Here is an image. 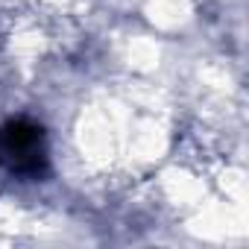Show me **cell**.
Instances as JSON below:
<instances>
[{"mask_svg": "<svg viewBox=\"0 0 249 249\" xmlns=\"http://www.w3.org/2000/svg\"><path fill=\"white\" fill-rule=\"evenodd\" d=\"M0 161L18 176H41L47 167V144L41 126L12 120L0 129Z\"/></svg>", "mask_w": 249, "mask_h": 249, "instance_id": "obj_1", "label": "cell"}]
</instances>
